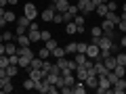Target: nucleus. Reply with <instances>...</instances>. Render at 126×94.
<instances>
[{
    "label": "nucleus",
    "mask_w": 126,
    "mask_h": 94,
    "mask_svg": "<svg viewBox=\"0 0 126 94\" xmlns=\"http://www.w3.org/2000/svg\"><path fill=\"white\" fill-rule=\"evenodd\" d=\"M86 57L93 59V61H101V48H99V44H93V42H90V44L86 46Z\"/></svg>",
    "instance_id": "f257e3e1"
},
{
    "label": "nucleus",
    "mask_w": 126,
    "mask_h": 94,
    "mask_svg": "<svg viewBox=\"0 0 126 94\" xmlns=\"http://www.w3.org/2000/svg\"><path fill=\"white\" fill-rule=\"evenodd\" d=\"M109 88H111V84H109V80H107V75H99V84H97V94H107L109 92Z\"/></svg>",
    "instance_id": "f03ea898"
},
{
    "label": "nucleus",
    "mask_w": 126,
    "mask_h": 94,
    "mask_svg": "<svg viewBox=\"0 0 126 94\" xmlns=\"http://www.w3.org/2000/svg\"><path fill=\"white\" fill-rule=\"evenodd\" d=\"M23 15H25L30 21H34V19L38 17V9H36V4H34V2H27V4L23 6Z\"/></svg>",
    "instance_id": "7ed1b4c3"
},
{
    "label": "nucleus",
    "mask_w": 126,
    "mask_h": 94,
    "mask_svg": "<svg viewBox=\"0 0 126 94\" xmlns=\"http://www.w3.org/2000/svg\"><path fill=\"white\" fill-rule=\"evenodd\" d=\"M113 25H116L113 21H109V19H103V23H101L103 36H107V38H113Z\"/></svg>",
    "instance_id": "20e7f679"
},
{
    "label": "nucleus",
    "mask_w": 126,
    "mask_h": 94,
    "mask_svg": "<svg viewBox=\"0 0 126 94\" xmlns=\"http://www.w3.org/2000/svg\"><path fill=\"white\" fill-rule=\"evenodd\" d=\"M124 90H126V82H124V77H120V80H118L116 84L109 88V92H107V94H122Z\"/></svg>",
    "instance_id": "39448f33"
},
{
    "label": "nucleus",
    "mask_w": 126,
    "mask_h": 94,
    "mask_svg": "<svg viewBox=\"0 0 126 94\" xmlns=\"http://www.w3.org/2000/svg\"><path fill=\"white\" fill-rule=\"evenodd\" d=\"M40 17H42V21H53V17H55V6L48 4V6L40 13Z\"/></svg>",
    "instance_id": "423d86ee"
},
{
    "label": "nucleus",
    "mask_w": 126,
    "mask_h": 94,
    "mask_svg": "<svg viewBox=\"0 0 126 94\" xmlns=\"http://www.w3.org/2000/svg\"><path fill=\"white\" fill-rule=\"evenodd\" d=\"M53 6L57 13H65V11L69 9V2L67 0H53Z\"/></svg>",
    "instance_id": "0eeeda50"
},
{
    "label": "nucleus",
    "mask_w": 126,
    "mask_h": 94,
    "mask_svg": "<svg viewBox=\"0 0 126 94\" xmlns=\"http://www.w3.org/2000/svg\"><path fill=\"white\" fill-rule=\"evenodd\" d=\"M103 63H105V67H107L109 71H113V69H116V65H118L116 54H109V57H105V59H103Z\"/></svg>",
    "instance_id": "6e6552de"
},
{
    "label": "nucleus",
    "mask_w": 126,
    "mask_h": 94,
    "mask_svg": "<svg viewBox=\"0 0 126 94\" xmlns=\"http://www.w3.org/2000/svg\"><path fill=\"white\" fill-rule=\"evenodd\" d=\"M72 21L78 25V34H82V31H84V21H86V19H84V15H82V13H78L76 17L72 19Z\"/></svg>",
    "instance_id": "1a4fd4ad"
},
{
    "label": "nucleus",
    "mask_w": 126,
    "mask_h": 94,
    "mask_svg": "<svg viewBox=\"0 0 126 94\" xmlns=\"http://www.w3.org/2000/svg\"><path fill=\"white\" fill-rule=\"evenodd\" d=\"M97 84H99V75H86V80H84L86 88H97Z\"/></svg>",
    "instance_id": "9d476101"
},
{
    "label": "nucleus",
    "mask_w": 126,
    "mask_h": 94,
    "mask_svg": "<svg viewBox=\"0 0 126 94\" xmlns=\"http://www.w3.org/2000/svg\"><path fill=\"white\" fill-rule=\"evenodd\" d=\"M86 92V86H84V82H80L78 80L76 84L72 86V94H84Z\"/></svg>",
    "instance_id": "9b49d317"
},
{
    "label": "nucleus",
    "mask_w": 126,
    "mask_h": 94,
    "mask_svg": "<svg viewBox=\"0 0 126 94\" xmlns=\"http://www.w3.org/2000/svg\"><path fill=\"white\" fill-rule=\"evenodd\" d=\"M17 54H19V57H34V52L30 50V46H19Z\"/></svg>",
    "instance_id": "f8f14e48"
},
{
    "label": "nucleus",
    "mask_w": 126,
    "mask_h": 94,
    "mask_svg": "<svg viewBox=\"0 0 126 94\" xmlns=\"http://www.w3.org/2000/svg\"><path fill=\"white\" fill-rule=\"evenodd\" d=\"M6 75H9V77H15V75H17V69H19V65H13V63H9V65H6Z\"/></svg>",
    "instance_id": "ddd939ff"
},
{
    "label": "nucleus",
    "mask_w": 126,
    "mask_h": 94,
    "mask_svg": "<svg viewBox=\"0 0 126 94\" xmlns=\"http://www.w3.org/2000/svg\"><path fill=\"white\" fill-rule=\"evenodd\" d=\"M65 48H61V46H57L55 50H50V57H55V59H61V57H65Z\"/></svg>",
    "instance_id": "4468645a"
},
{
    "label": "nucleus",
    "mask_w": 126,
    "mask_h": 94,
    "mask_svg": "<svg viewBox=\"0 0 126 94\" xmlns=\"http://www.w3.org/2000/svg\"><path fill=\"white\" fill-rule=\"evenodd\" d=\"M32 59H34V57H19V67H23V69H30V63H32Z\"/></svg>",
    "instance_id": "2eb2a0df"
},
{
    "label": "nucleus",
    "mask_w": 126,
    "mask_h": 94,
    "mask_svg": "<svg viewBox=\"0 0 126 94\" xmlns=\"http://www.w3.org/2000/svg\"><path fill=\"white\" fill-rule=\"evenodd\" d=\"M94 11H97V15H99V17H105V15L109 13V9H107V4H105V2H103V4H97V9H94Z\"/></svg>",
    "instance_id": "dca6fc26"
},
{
    "label": "nucleus",
    "mask_w": 126,
    "mask_h": 94,
    "mask_svg": "<svg viewBox=\"0 0 126 94\" xmlns=\"http://www.w3.org/2000/svg\"><path fill=\"white\" fill-rule=\"evenodd\" d=\"M17 42H19V46H30V44H32V40H30V36H27V34L17 36Z\"/></svg>",
    "instance_id": "f3484780"
},
{
    "label": "nucleus",
    "mask_w": 126,
    "mask_h": 94,
    "mask_svg": "<svg viewBox=\"0 0 126 94\" xmlns=\"http://www.w3.org/2000/svg\"><path fill=\"white\" fill-rule=\"evenodd\" d=\"M42 61H44V59L34 57V59H32V63H30V67H32V69H42Z\"/></svg>",
    "instance_id": "a211bd4d"
},
{
    "label": "nucleus",
    "mask_w": 126,
    "mask_h": 94,
    "mask_svg": "<svg viewBox=\"0 0 126 94\" xmlns=\"http://www.w3.org/2000/svg\"><path fill=\"white\" fill-rule=\"evenodd\" d=\"M65 31H67L69 36H72V34H78V25L74 21H67V25H65Z\"/></svg>",
    "instance_id": "6ab92c4d"
},
{
    "label": "nucleus",
    "mask_w": 126,
    "mask_h": 94,
    "mask_svg": "<svg viewBox=\"0 0 126 94\" xmlns=\"http://www.w3.org/2000/svg\"><path fill=\"white\" fill-rule=\"evenodd\" d=\"M86 59H88V57H86V52H76V59H74V61H76L78 65H84Z\"/></svg>",
    "instance_id": "aec40b11"
},
{
    "label": "nucleus",
    "mask_w": 126,
    "mask_h": 94,
    "mask_svg": "<svg viewBox=\"0 0 126 94\" xmlns=\"http://www.w3.org/2000/svg\"><path fill=\"white\" fill-rule=\"evenodd\" d=\"M76 50H78V44H76V42H69V44L65 46V52H67V54H76Z\"/></svg>",
    "instance_id": "412c9836"
},
{
    "label": "nucleus",
    "mask_w": 126,
    "mask_h": 94,
    "mask_svg": "<svg viewBox=\"0 0 126 94\" xmlns=\"http://www.w3.org/2000/svg\"><path fill=\"white\" fill-rule=\"evenodd\" d=\"M27 36H30V40H32V42H38V40H40V29H32Z\"/></svg>",
    "instance_id": "4be33fe9"
},
{
    "label": "nucleus",
    "mask_w": 126,
    "mask_h": 94,
    "mask_svg": "<svg viewBox=\"0 0 126 94\" xmlns=\"http://www.w3.org/2000/svg\"><path fill=\"white\" fill-rule=\"evenodd\" d=\"M90 34H93V38H101V36H103V29H101V25H94L93 29H90Z\"/></svg>",
    "instance_id": "5701e85b"
},
{
    "label": "nucleus",
    "mask_w": 126,
    "mask_h": 94,
    "mask_svg": "<svg viewBox=\"0 0 126 94\" xmlns=\"http://www.w3.org/2000/svg\"><path fill=\"white\" fill-rule=\"evenodd\" d=\"M23 88H25V90H34V88H36V82L32 80V77H27V80L23 82Z\"/></svg>",
    "instance_id": "b1692460"
},
{
    "label": "nucleus",
    "mask_w": 126,
    "mask_h": 94,
    "mask_svg": "<svg viewBox=\"0 0 126 94\" xmlns=\"http://www.w3.org/2000/svg\"><path fill=\"white\" fill-rule=\"evenodd\" d=\"M113 73H116L118 77H124V75H126V69H124V65H116V69H113Z\"/></svg>",
    "instance_id": "393cba45"
},
{
    "label": "nucleus",
    "mask_w": 126,
    "mask_h": 94,
    "mask_svg": "<svg viewBox=\"0 0 126 94\" xmlns=\"http://www.w3.org/2000/svg\"><path fill=\"white\" fill-rule=\"evenodd\" d=\"M103 19H109V21H113V23H116V25H118V21H120V17H118V15L116 13H113V11H109V13L107 15H105V17Z\"/></svg>",
    "instance_id": "a878e982"
},
{
    "label": "nucleus",
    "mask_w": 126,
    "mask_h": 94,
    "mask_svg": "<svg viewBox=\"0 0 126 94\" xmlns=\"http://www.w3.org/2000/svg\"><path fill=\"white\" fill-rule=\"evenodd\" d=\"M59 69H67V59L65 57H61V59H57V63H55Z\"/></svg>",
    "instance_id": "bb28decb"
},
{
    "label": "nucleus",
    "mask_w": 126,
    "mask_h": 94,
    "mask_svg": "<svg viewBox=\"0 0 126 94\" xmlns=\"http://www.w3.org/2000/svg\"><path fill=\"white\" fill-rule=\"evenodd\" d=\"M17 38H13V31H4L2 34V42H15Z\"/></svg>",
    "instance_id": "cd10ccee"
},
{
    "label": "nucleus",
    "mask_w": 126,
    "mask_h": 94,
    "mask_svg": "<svg viewBox=\"0 0 126 94\" xmlns=\"http://www.w3.org/2000/svg\"><path fill=\"white\" fill-rule=\"evenodd\" d=\"M57 40H55V38H48V40H46V48H48V50H55V48H57Z\"/></svg>",
    "instance_id": "c85d7f7f"
},
{
    "label": "nucleus",
    "mask_w": 126,
    "mask_h": 94,
    "mask_svg": "<svg viewBox=\"0 0 126 94\" xmlns=\"http://www.w3.org/2000/svg\"><path fill=\"white\" fill-rule=\"evenodd\" d=\"M30 23H32V21H30V19L25 17V15H23V17H19V19H17V25H25V27H30Z\"/></svg>",
    "instance_id": "c756f323"
},
{
    "label": "nucleus",
    "mask_w": 126,
    "mask_h": 94,
    "mask_svg": "<svg viewBox=\"0 0 126 94\" xmlns=\"http://www.w3.org/2000/svg\"><path fill=\"white\" fill-rule=\"evenodd\" d=\"M107 80H109V84L113 86V84H116L118 80H120V77H118V75H116V73H113V71H109V73H107Z\"/></svg>",
    "instance_id": "7c9ffc66"
},
{
    "label": "nucleus",
    "mask_w": 126,
    "mask_h": 94,
    "mask_svg": "<svg viewBox=\"0 0 126 94\" xmlns=\"http://www.w3.org/2000/svg\"><path fill=\"white\" fill-rule=\"evenodd\" d=\"M48 38H53V36H50V31H48V29H40V40L46 42Z\"/></svg>",
    "instance_id": "2f4dec72"
},
{
    "label": "nucleus",
    "mask_w": 126,
    "mask_h": 94,
    "mask_svg": "<svg viewBox=\"0 0 126 94\" xmlns=\"http://www.w3.org/2000/svg\"><path fill=\"white\" fill-rule=\"evenodd\" d=\"M38 57H40V59H48V57H50V50L44 46V48H42L40 52H38Z\"/></svg>",
    "instance_id": "473e14b6"
},
{
    "label": "nucleus",
    "mask_w": 126,
    "mask_h": 94,
    "mask_svg": "<svg viewBox=\"0 0 126 94\" xmlns=\"http://www.w3.org/2000/svg\"><path fill=\"white\" fill-rule=\"evenodd\" d=\"M25 29H27L25 25H17V27H15V36H23V34H25Z\"/></svg>",
    "instance_id": "72a5a7b5"
},
{
    "label": "nucleus",
    "mask_w": 126,
    "mask_h": 94,
    "mask_svg": "<svg viewBox=\"0 0 126 94\" xmlns=\"http://www.w3.org/2000/svg\"><path fill=\"white\" fill-rule=\"evenodd\" d=\"M9 65V54H0V67H6Z\"/></svg>",
    "instance_id": "f704fd0d"
},
{
    "label": "nucleus",
    "mask_w": 126,
    "mask_h": 94,
    "mask_svg": "<svg viewBox=\"0 0 126 94\" xmlns=\"http://www.w3.org/2000/svg\"><path fill=\"white\" fill-rule=\"evenodd\" d=\"M53 23H63V13H57V11H55V17H53Z\"/></svg>",
    "instance_id": "c9c22d12"
},
{
    "label": "nucleus",
    "mask_w": 126,
    "mask_h": 94,
    "mask_svg": "<svg viewBox=\"0 0 126 94\" xmlns=\"http://www.w3.org/2000/svg\"><path fill=\"white\" fill-rule=\"evenodd\" d=\"M4 19H6V23H9V21H17V17H15L11 11H6V13H4Z\"/></svg>",
    "instance_id": "e433bc0d"
},
{
    "label": "nucleus",
    "mask_w": 126,
    "mask_h": 94,
    "mask_svg": "<svg viewBox=\"0 0 126 94\" xmlns=\"http://www.w3.org/2000/svg\"><path fill=\"white\" fill-rule=\"evenodd\" d=\"M116 61H118V65H124L126 63V52L124 54H116Z\"/></svg>",
    "instance_id": "4c0bfd02"
},
{
    "label": "nucleus",
    "mask_w": 126,
    "mask_h": 94,
    "mask_svg": "<svg viewBox=\"0 0 126 94\" xmlns=\"http://www.w3.org/2000/svg\"><path fill=\"white\" fill-rule=\"evenodd\" d=\"M50 67H53V65L48 63V59H44V61H42V69H44V71L48 73V71H50Z\"/></svg>",
    "instance_id": "58836bf2"
},
{
    "label": "nucleus",
    "mask_w": 126,
    "mask_h": 94,
    "mask_svg": "<svg viewBox=\"0 0 126 94\" xmlns=\"http://www.w3.org/2000/svg\"><path fill=\"white\" fill-rule=\"evenodd\" d=\"M76 67H78V63H76V61H67V69H69L72 73L76 71Z\"/></svg>",
    "instance_id": "ea45409f"
},
{
    "label": "nucleus",
    "mask_w": 126,
    "mask_h": 94,
    "mask_svg": "<svg viewBox=\"0 0 126 94\" xmlns=\"http://www.w3.org/2000/svg\"><path fill=\"white\" fill-rule=\"evenodd\" d=\"M86 46H88V44H84V42H78V50H76V52H86Z\"/></svg>",
    "instance_id": "a19ab883"
},
{
    "label": "nucleus",
    "mask_w": 126,
    "mask_h": 94,
    "mask_svg": "<svg viewBox=\"0 0 126 94\" xmlns=\"http://www.w3.org/2000/svg\"><path fill=\"white\" fill-rule=\"evenodd\" d=\"M59 92L61 94H72V88L69 86H63V88H59Z\"/></svg>",
    "instance_id": "79ce46f5"
},
{
    "label": "nucleus",
    "mask_w": 126,
    "mask_h": 94,
    "mask_svg": "<svg viewBox=\"0 0 126 94\" xmlns=\"http://www.w3.org/2000/svg\"><path fill=\"white\" fill-rule=\"evenodd\" d=\"M118 27H120V31H124V34H126V21H122V19H120V21H118Z\"/></svg>",
    "instance_id": "37998d69"
},
{
    "label": "nucleus",
    "mask_w": 126,
    "mask_h": 94,
    "mask_svg": "<svg viewBox=\"0 0 126 94\" xmlns=\"http://www.w3.org/2000/svg\"><path fill=\"white\" fill-rule=\"evenodd\" d=\"M0 92H13V84H11V82H9V84H6V86H4V88L0 90Z\"/></svg>",
    "instance_id": "c03bdc74"
},
{
    "label": "nucleus",
    "mask_w": 126,
    "mask_h": 94,
    "mask_svg": "<svg viewBox=\"0 0 126 94\" xmlns=\"http://www.w3.org/2000/svg\"><path fill=\"white\" fill-rule=\"evenodd\" d=\"M105 4H107V9H109V11H113V13H116V9H118L116 2H105Z\"/></svg>",
    "instance_id": "a18cd8bd"
},
{
    "label": "nucleus",
    "mask_w": 126,
    "mask_h": 94,
    "mask_svg": "<svg viewBox=\"0 0 126 94\" xmlns=\"http://www.w3.org/2000/svg\"><path fill=\"white\" fill-rule=\"evenodd\" d=\"M32 29H40V25H38L36 21H32V23H30V31H32Z\"/></svg>",
    "instance_id": "49530a36"
},
{
    "label": "nucleus",
    "mask_w": 126,
    "mask_h": 94,
    "mask_svg": "<svg viewBox=\"0 0 126 94\" xmlns=\"http://www.w3.org/2000/svg\"><path fill=\"white\" fill-rule=\"evenodd\" d=\"M0 54H6V48H4V42H0Z\"/></svg>",
    "instance_id": "de8ad7c7"
},
{
    "label": "nucleus",
    "mask_w": 126,
    "mask_h": 94,
    "mask_svg": "<svg viewBox=\"0 0 126 94\" xmlns=\"http://www.w3.org/2000/svg\"><path fill=\"white\" fill-rule=\"evenodd\" d=\"M120 46H124V48H126V36H122V40H120Z\"/></svg>",
    "instance_id": "09e8293b"
},
{
    "label": "nucleus",
    "mask_w": 126,
    "mask_h": 94,
    "mask_svg": "<svg viewBox=\"0 0 126 94\" xmlns=\"http://www.w3.org/2000/svg\"><path fill=\"white\" fill-rule=\"evenodd\" d=\"M4 25H6V19H4V17H0V27H4Z\"/></svg>",
    "instance_id": "8fccbe9b"
},
{
    "label": "nucleus",
    "mask_w": 126,
    "mask_h": 94,
    "mask_svg": "<svg viewBox=\"0 0 126 94\" xmlns=\"http://www.w3.org/2000/svg\"><path fill=\"white\" fill-rule=\"evenodd\" d=\"M90 2H93L94 6H97V4H103V0H90Z\"/></svg>",
    "instance_id": "3c124183"
},
{
    "label": "nucleus",
    "mask_w": 126,
    "mask_h": 94,
    "mask_svg": "<svg viewBox=\"0 0 126 94\" xmlns=\"http://www.w3.org/2000/svg\"><path fill=\"white\" fill-rule=\"evenodd\" d=\"M6 4H9V0H0V6H2V9H4Z\"/></svg>",
    "instance_id": "603ef678"
},
{
    "label": "nucleus",
    "mask_w": 126,
    "mask_h": 94,
    "mask_svg": "<svg viewBox=\"0 0 126 94\" xmlns=\"http://www.w3.org/2000/svg\"><path fill=\"white\" fill-rule=\"evenodd\" d=\"M4 13H6V11L2 9V6H0V17H4Z\"/></svg>",
    "instance_id": "864d4df0"
},
{
    "label": "nucleus",
    "mask_w": 126,
    "mask_h": 94,
    "mask_svg": "<svg viewBox=\"0 0 126 94\" xmlns=\"http://www.w3.org/2000/svg\"><path fill=\"white\" fill-rule=\"evenodd\" d=\"M9 4H13V6H15V4H17V0H9Z\"/></svg>",
    "instance_id": "5fc2aeb1"
},
{
    "label": "nucleus",
    "mask_w": 126,
    "mask_h": 94,
    "mask_svg": "<svg viewBox=\"0 0 126 94\" xmlns=\"http://www.w3.org/2000/svg\"><path fill=\"white\" fill-rule=\"evenodd\" d=\"M103 2H116V0H103Z\"/></svg>",
    "instance_id": "6e6d98bb"
},
{
    "label": "nucleus",
    "mask_w": 126,
    "mask_h": 94,
    "mask_svg": "<svg viewBox=\"0 0 126 94\" xmlns=\"http://www.w3.org/2000/svg\"><path fill=\"white\" fill-rule=\"evenodd\" d=\"M0 42H2V34H0Z\"/></svg>",
    "instance_id": "4d7b16f0"
},
{
    "label": "nucleus",
    "mask_w": 126,
    "mask_h": 94,
    "mask_svg": "<svg viewBox=\"0 0 126 94\" xmlns=\"http://www.w3.org/2000/svg\"><path fill=\"white\" fill-rule=\"evenodd\" d=\"M124 13H126V4H124Z\"/></svg>",
    "instance_id": "13d9d810"
},
{
    "label": "nucleus",
    "mask_w": 126,
    "mask_h": 94,
    "mask_svg": "<svg viewBox=\"0 0 126 94\" xmlns=\"http://www.w3.org/2000/svg\"><path fill=\"white\" fill-rule=\"evenodd\" d=\"M124 82H126V75H124Z\"/></svg>",
    "instance_id": "bf43d9fd"
}]
</instances>
